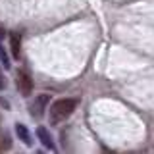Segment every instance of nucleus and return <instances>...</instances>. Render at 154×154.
<instances>
[{
	"instance_id": "nucleus-1",
	"label": "nucleus",
	"mask_w": 154,
	"mask_h": 154,
	"mask_svg": "<svg viewBox=\"0 0 154 154\" xmlns=\"http://www.w3.org/2000/svg\"><path fill=\"white\" fill-rule=\"evenodd\" d=\"M77 106H79V98H60V100H56V102L50 106V119L54 123L64 122V119H67L73 114V110Z\"/></svg>"
},
{
	"instance_id": "nucleus-2",
	"label": "nucleus",
	"mask_w": 154,
	"mask_h": 154,
	"mask_svg": "<svg viewBox=\"0 0 154 154\" xmlns=\"http://www.w3.org/2000/svg\"><path fill=\"white\" fill-rule=\"evenodd\" d=\"M48 102H50V94H38L37 98H33V104L29 106V112H31L33 118H42L45 116V110L48 108Z\"/></svg>"
},
{
	"instance_id": "nucleus-3",
	"label": "nucleus",
	"mask_w": 154,
	"mask_h": 154,
	"mask_svg": "<svg viewBox=\"0 0 154 154\" xmlns=\"http://www.w3.org/2000/svg\"><path fill=\"white\" fill-rule=\"evenodd\" d=\"M16 87L19 89V93L23 96H29L33 93V79L29 77V73L25 69H19L16 75Z\"/></svg>"
},
{
	"instance_id": "nucleus-4",
	"label": "nucleus",
	"mask_w": 154,
	"mask_h": 154,
	"mask_svg": "<svg viewBox=\"0 0 154 154\" xmlns=\"http://www.w3.org/2000/svg\"><path fill=\"white\" fill-rule=\"evenodd\" d=\"M37 137H38V141H41L42 144H45V146L48 148V150H54V143H52V137H50V133L46 131L45 127H38L37 129Z\"/></svg>"
},
{
	"instance_id": "nucleus-5",
	"label": "nucleus",
	"mask_w": 154,
	"mask_h": 154,
	"mask_svg": "<svg viewBox=\"0 0 154 154\" xmlns=\"http://www.w3.org/2000/svg\"><path fill=\"white\" fill-rule=\"evenodd\" d=\"M16 135L27 144V146H31V144H33V141H31V133H29V129H27L23 123H16Z\"/></svg>"
},
{
	"instance_id": "nucleus-6",
	"label": "nucleus",
	"mask_w": 154,
	"mask_h": 154,
	"mask_svg": "<svg viewBox=\"0 0 154 154\" xmlns=\"http://www.w3.org/2000/svg\"><path fill=\"white\" fill-rule=\"evenodd\" d=\"M10 46H12V54L14 56H19V46H21V35L17 31H12L10 33Z\"/></svg>"
},
{
	"instance_id": "nucleus-7",
	"label": "nucleus",
	"mask_w": 154,
	"mask_h": 154,
	"mask_svg": "<svg viewBox=\"0 0 154 154\" xmlns=\"http://www.w3.org/2000/svg\"><path fill=\"white\" fill-rule=\"evenodd\" d=\"M0 62H2L4 69H8V67H10V58H8V54H6V50L2 48V42H0Z\"/></svg>"
},
{
	"instance_id": "nucleus-8",
	"label": "nucleus",
	"mask_w": 154,
	"mask_h": 154,
	"mask_svg": "<svg viewBox=\"0 0 154 154\" xmlns=\"http://www.w3.org/2000/svg\"><path fill=\"white\" fill-rule=\"evenodd\" d=\"M6 89V77L2 75V67H0V91Z\"/></svg>"
},
{
	"instance_id": "nucleus-9",
	"label": "nucleus",
	"mask_w": 154,
	"mask_h": 154,
	"mask_svg": "<svg viewBox=\"0 0 154 154\" xmlns=\"http://www.w3.org/2000/svg\"><path fill=\"white\" fill-rule=\"evenodd\" d=\"M0 106H4L6 110H10V104H8V100H4V98H0Z\"/></svg>"
},
{
	"instance_id": "nucleus-10",
	"label": "nucleus",
	"mask_w": 154,
	"mask_h": 154,
	"mask_svg": "<svg viewBox=\"0 0 154 154\" xmlns=\"http://www.w3.org/2000/svg\"><path fill=\"white\" fill-rule=\"evenodd\" d=\"M2 38H4V29L0 27V41H2Z\"/></svg>"
}]
</instances>
